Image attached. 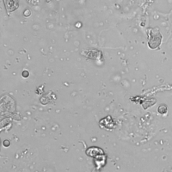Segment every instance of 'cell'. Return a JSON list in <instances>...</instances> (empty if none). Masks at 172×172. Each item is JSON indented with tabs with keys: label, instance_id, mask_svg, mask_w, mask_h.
<instances>
[{
	"label": "cell",
	"instance_id": "obj_1",
	"mask_svg": "<svg viewBox=\"0 0 172 172\" xmlns=\"http://www.w3.org/2000/svg\"><path fill=\"white\" fill-rule=\"evenodd\" d=\"M4 3L6 6V10L8 11L15 10L18 7V1L17 0H4Z\"/></svg>",
	"mask_w": 172,
	"mask_h": 172
},
{
	"label": "cell",
	"instance_id": "obj_2",
	"mask_svg": "<svg viewBox=\"0 0 172 172\" xmlns=\"http://www.w3.org/2000/svg\"><path fill=\"white\" fill-rule=\"evenodd\" d=\"M28 76H29V72L27 73L26 72H23V77H25V78H26V77H28Z\"/></svg>",
	"mask_w": 172,
	"mask_h": 172
}]
</instances>
